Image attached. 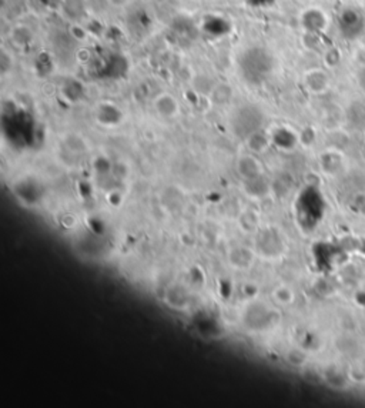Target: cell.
Here are the masks:
<instances>
[{
	"instance_id": "obj_9",
	"label": "cell",
	"mask_w": 365,
	"mask_h": 408,
	"mask_svg": "<svg viewBox=\"0 0 365 408\" xmlns=\"http://www.w3.org/2000/svg\"><path fill=\"white\" fill-rule=\"evenodd\" d=\"M272 143H273V140H272L270 136H268L265 131H263L261 129L256 130L254 133H252L245 138L247 149L252 151L253 154L265 153L268 149H270Z\"/></svg>"
},
{
	"instance_id": "obj_11",
	"label": "cell",
	"mask_w": 365,
	"mask_h": 408,
	"mask_svg": "<svg viewBox=\"0 0 365 408\" xmlns=\"http://www.w3.org/2000/svg\"><path fill=\"white\" fill-rule=\"evenodd\" d=\"M208 94H210L211 102L219 105V106H224V105L232 102L234 92H233V87L228 83H217L211 87Z\"/></svg>"
},
{
	"instance_id": "obj_14",
	"label": "cell",
	"mask_w": 365,
	"mask_h": 408,
	"mask_svg": "<svg viewBox=\"0 0 365 408\" xmlns=\"http://www.w3.org/2000/svg\"><path fill=\"white\" fill-rule=\"evenodd\" d=\"M176 293H177V291H176L175 286H171L166 291V301L173 308H183L188 303V297H187V293H186L184 287L179 286V294H176Z\"/></svg>"
},
{
	"instance_id": "obj_2",
	"label": "cell",
	"mask_w": 365,
	"mask_h": 408,
	"mask_svg": "<svg viewBox=\"0 0 365 408\" xmlns=\"http://www.w3.org/2000/svg\"><path fill=\"white\" fill-rule=\"evenodd\" d=\"M337 28L345 41H358L365 33V13L355 8H344L337 17Z\"/></svg>"
},
{
	"instance_id": "obj_12",
	"label": "cell",
	"mask_w": 365,
	"mask_h": 408,
	"mask_svg": "<svg viewBox=\"0 0 365 408\" xmlns=\"http://www.w3.org/2000/svg\"><path fill=\"white\" fill-rule=\"evenodd\" d=\"M325 16L318 9H310L307 10L302 16V25L307 30L310 32H321L325 26Z\"/></svg>"
},
{
	"instance_id": "obj_8",
	"label": "cell",
	"mask_w": 365,
	"mask_h": 408,
	"mask_svg": "<svg viewBox=\"0 0 365 408\" xmlns=\"http://www.w3.org/2000/svg\"><path fill=\"white\" fill-rule=\"evenodd\" d=\"M244 193L250 199H254V200H260L268 196V193H270V183L264 178V174L258 178L254 179H250V180H244Z\"/></svg>"
},
{
	"instance_id": "obj_7",
	"label": "cell",
	"mask_w": 365,
	"mask_h": 408,
	"mask_svg": "<svg viewBox=\"0 0 365 408\" xmlns=\"http://www.w3.org/2000/svg\"><path fill=\"white\" fill-rule=\"evenodd\" d=\"M254 260H256V251L244 246L234 247L228 255L230 264L239 270H248L250 267H253Z\"/></svg>"
},
{
	"instance_id": "obj_15",
	"label": "cell",
	"mask_w": 365,
	"mask_h": 408,
	"mask_svg": "<svg viewBox=\"0 0 365 408\" xmlns=\"http://www.w3.org/2000/svg\"><path fill=\"white\" fill-rule=\"evenodd\" d=\"M272 297L273 300L277 303V304H281V305H287V304H291L293 300H294V293L293 290L290 287L287 286H278L273 290L272 293Z\"/></svg>"
},
{
	"instance_id": "obj_16",
	"label": "cell",
	"mask_w": 365,
	"mask_h": 408,
	"mask_svg": "<svg viewBox=\"0 0 365 408\" xmlns=\"http://www.w3.org/2000/svg\"><path fill=\"white\" fill-rule=\"evenodd\" d=\"M285 360L291 365H302L305 361V354L298 348H291L285 353Z\"/></svg>"
},
{
	"instance_id": "obj_4",
	"label": "cell",
	"mask_w": 365,
	"mask_h": 408,
	"mask_svg": "<svg viewBox=\"0 0 365 408\" xmlns=\"http://www.w3.org/2000/svg\"><path fill=\"white\" fill-rule=\"evenodd\" d=\"M273 310H268L265 304H258L254 303L253 305H250L245 314V324L248 325L250 330H254V332H263V330H267L268 325L273 323L272 320Z\"/></svg>"
},
{
	"instance_id": "obj_13",
	"label": "cell",
	"mask_w": 365,
	"mask_h": 408,
	"mask_svg": "<svg viewBox=\"0 0 365 408\" xmlns=\"http://www.w3.org/2000/svg\"><path fill=\"white\" fill-rule=\"evenodd\" d=\"M305 86L309 87L310 92L320 93L327 87V76L321 70H310L304 77Z\"/></svg>"
},
{
	"instance_id": "obj_1",
	"label": "cell",
	"mask_w": 365,
	"mask_h": 408,
	"mask_svg": "<svg viewBox=\"0 0 365 408\" xmlns=\"http://www.w3.org/2000/svg\"><path fill=\"white\" fill-rule=\"evenodd\" d=\"M239 63L240 65H253V67L241 69L244 79L248 80L250 83H258V82L264 80L265 76L270 73V70L273 67L270 54H268V52L261 47H253V49H248L247 52H244Z\"/></svg>"
},
{
	"instance_id": "obj_5",
	"label": "cell",
	"mask_w": 365,
	"mask_h": 408,
	"mask_svg": "<svg viewBox=\"0 0 365 408\" xmlns=\"http://www.w3.org/2000/svg\"><path fill=\"white\" fill-rule=\"evenodd\" d=\"M153 107L156 113L164 119H175L180 114V103L176 96L171 93H160L153 100Z\"/></svg>"
},
{
	"instance_id": "obj_17",
	"label": "cell",
	"mask_w": 365,
	"mask_h": 408,
	"mask_svg": "<svg viewBox=\"0 0 365 408\" xmlns=\"http://www.w3.org/2000/svg\"><path fill=\"white\" fill-rule=\"evenodd\" d=\"M361 82H362V85L365 86V70H364L362 74H361Z\"/></svg>"
},
{
	"instance_id": "obj_3",
	"label": "cell",
	"mask_w": 365,
	"mask_h": 408,
	"mask_svg": "<svg viewBox=\"0 0 365 408\" xmlns=\"http://www.w3.org/2000/svg\"><path fill=\"white\" fill-rule=\"evenodd\" d=\"M261 122H263V116L260 110L256 107H243L237 111L236 118L233 120L234 130L239 133V136H243L245 139L247 136L254 133L256 130L261 129Z\"/></svg>"
},
{
	"instance_id": "obj_6",
	"label": "cell",
	"mask_w": 365,
	"mask_h": 408,
	"mask_svg": "<svg viewBox=\"0 0 365 408\" xmlns=\"http://www.w3.org/2000/svg\"><path fill=\"white\" fill-rule=\"evenodd\" d=\"M236 170L239 173V176L244 180H250L261 176L264 174V167L263 163L254 156V154H243V156L239 158L236 163Z\"/></svg>"
},
{
	"instance_id": "obj_10",
	"label": "cell",
	"mask_w": 365,
	"mask_h": 408,
	"mask_svg": "<svg viewBox=\"0 0 365 408\" xmlns=\"http://www.w3.org/2000/svg\"><path fill=\"white\" fill-rule=\"evenodd\" d=\"M96 116H98L99 123L103 125V126H116L123 119L122 111L116 106L110 105V103L100 105L99 109H98V113H96Z\"/></svg>"
}]
</instances>
